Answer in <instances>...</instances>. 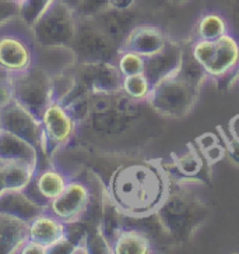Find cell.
<instances>
[{"mask_svg":"<svg viewBox=\"0 0 239 254\" xmlns=\"http://www.w3.org/2000/svg\"><path fill=\"white\" fill-rule=\"evenodd\" d=\"M171 189L161 161L137 159L118 166L105 185V197L122 217H153Z\"/></svg>","mask_w":239,"mask_h":254,"instance_id":"obj_1","label":"cell"},{"mask_svg":"<svg viewBox=\"0 0 239 254\" xmlns=\"http://www.w3.org/2000/svg\"><path fill=\"white\" fill-rule=\"evenodd\" d=\"M190 187L171 185L165 200L153 215L165 238L175 246L190 242L209 219L207 202L194 194Z\"/></svg>","mask_w":239,"mask_h":254,"instance_id":"obj_2","label":"cell"},{"mask_svg":"<svg viewBox=\"0 0 239 254\" xmlns=\"http://www.w3.org/2000/svg\"><path fill=\"white\" fill-rule=\"evenodd\" d=\"M200 91L202 85L178 71L151 87L147 104L154 112L164 118L179 119L193 111Z\"/></svg>","mask_w":239,"mask_h":254,"instance_id":"obj_3","label":"cell"},{"mask_svg":"<svg viewBox=\"0 0 239 254\" xmlns=\"http://www.w3.org/2000/svg\"><path fill=\"white\" fill-rule=\"evenodd\" d=\"M189 48L209 77L216 81L225 78H231L232 82L238 80L239 41L232 34L227 32L216 41L194 39Z\"/></svg>","mask_w":239,"mask_h":254,"instance_id":"obj_4","label":"cell"},{"mask_svg":"<svg viewBox=\"0 0 239 254\" xmlns=\"http://www.w3.org/2000/svg\"><path fill=\"white\" fill-rule=\"evenodd\" d=\"M37 42L32 27L21 17L0 27V68L20 74L35 64Z\"/></svg>","mask_w":239,"mask_h":254,"instance_id":"obj_5","label":"cell"},{"mask_svg":"<svg viewBox=\"0 0 239 254\" xmlns=\"http://www.w3.org/2000/svg\"><path fill=\"white\" fill-rule=\"evenodd\" d=\"M31 27L38 46L72 48L79 27V14L60 0H53Z\"/></svg>","mask_w":239,"mask_h":254,"instance_id":"obj_6","label":"cell"},{"mask_svg":"<svg viewBox=\"0 0 239 254\" xmlns=\"http://www.w3.org/2000/svg\"><path fill=\"white\" fill-rule=\"evenodd\" d=\"M41 123L44 133L42 152H41V165H42V159H45L46 164H49L51 159L58 152L65 150L73 141L77 133V122L73 118V115L66 109L65 105L60 101L53 99L42 113Z\"/></svg>","mask_w":239,"mask_h":254,"instance_id":"obj_7","label":"cell"},{"mask_svg":"<svg viewBox=\"0 0 239 254\" xmlns=\"http://www.w3.org/2000/svg\"><path fill=\"white\" fill-rule=\"evenodd\" d=\"M13 99L24 105L41 119L45 108L53 101L52 75L34 64L20 74L11 75Z\"/></svg>","mask_w":239,"mask_h":254,"instance_id":"obj_8","label":"cell"},{"mask_svg":"<svg viewBox=\"0 0 239 254\" xmlns=\"http://www.w3.org/2000/svg\"><path fill=\"white\" fill-rule=\"evenodd\" d=\"M171 185L196 186L210 185L214 165L203 155L196 142H189L180 152L172 154L168 162H162Z\"/></svg>","mask_w":239,"mask_h":254,"instance_id":"obj_9","label":"cell"},{"mask_svg":"<svg viewBox=\"0 0 239 254\" xmlns=\"http://www.w3.org/2000/svg\"><path fill=\"white\" fill-rule=\"evenodd\" d=\"M79 63L109 62L116 63L120 48L90 17L79 15V27L72 45Z\"/></svg>","mask_w":239,"mask_h":254,"instance_id":"obj_10","label":"cell"},{"mask_svg":"<svg viewBox=\"0 0 239 254\" xmlns=\"http://www.w3.org/2000/svg\"><path fill=\"white\" fill-rule=\"evenodd\" d=\"M91 201L92 191L90 186L76 176H72L65 190L46 205V209L65 224L73 225L81 222L85 218L91 207Z\"/></svg>","mask_w":239,"mask_h":254,"instance_id":"obj_11","label":"cell"},{"mask_svg":"<svg viewBox=\"0 0 239 254\" xmlns=\"http://www.w3.org/2000/svg\"><path fill=\"white\" fill-rule=\"evenodd\" d=\"M73 71L76 82L91 95H109L122 92L123 75L119 71L116 63H77Z\"/></svg>","mask_w":239,"mask_h":254,"instance_id":"obj_12","label":"cell"},{"mask_svg":"<svg viewBox=\"0 0 239 254\" xmlns=\"http://www.w3.org/2000/svg\"><path fill=\"white\" fill-rule=\"evenodd\" d=\"M0 127L34 144L41 155L44 142L42 123L37 115H34L24 105L15 99L3 105L0 108Z\"/></svg>","mask_w":239,"mask_h":254,"instance_id":"obj_13","label":"cell"},{"mask_svg":"<svg viewBox=\"0 0 239 254\" xmlns=\"http://www.w3.org/2000/svg\"><path fill=\"white\" fill-rule=\"evenodd\" d=\"M70 178L72 176L63 168L51 161L49 164L38 168L25 191L35 201L46 207L65 190Z\"/></svg>","mask_w":239,"mask_h":254,"instance_id":"obj_14","label":"cell"},{"mask_svg":"<svg viewBox=\"0 0 239 254\" xmlns=\"http://www.w3.org/2000/svg\"><path fill=\"white\" fill-rule=\"evenodd\" d=\"M183 52L185 46L169 38L159 52L146 58L144 74L147 75L151 85H156L179 71L183 62Z\"/></svg>","mask_w":239,"mask_h":254,"instance_id":"obj_15","label":"cell"},{"mask_svg":"<svg viewBox=\"0 0 239 254\" xmlns=\"http://www.w3.org/2000/svg\"><path fill=\"white\" fill-rule=\"evenodd\" d=\"M169 37H166L164 30L153 24H136L129 31L125 38L120 51H132L142 55L143 58H150L158 53L166 44Z\"/></svg>","mask_w":239,"mask_h":254,"instance_id":"obj_16","label":"cell"},{"mask_svg":"<svg viewBox=\"0 0 239 254\" xmlns=\"http://www.w3.org/2000/svg\"><path fill=\"white\" fill-rule=\"evenodd\" d=\"M28 238L45 246L49 254V250L52 247L69 239V225L46 209L30 222Z\"/></svg>","mask_w":239,"mask_h":254,"instance_id":"obj_17","label":"cell"},{"mask_svg":"<svg viewBox=\"0 0 239 254\" xmlns=\"http://www.w3.org/2000/svg\"><path fill=\"white\" fill-rule=\"evenodd\" d=\"M0 161L25 162L38 169L41 165V155L34 144L0 127Z\"/></svg>","mask_w":239,"mask_h":254,"instance_id":"obj_18","label":"cell"},{"mask_svg":"<svg viewBox=\"0 0 239 254\" xmlns=\"http://www.w3.org/2000/svg\"><path fill=\"white\" fill-rule=\"evenodd\" d=\"M44 211H46L45 205L35 201L25 190H4L0 193V212L31 222Z\"/></svg>","mask_w":239,"mask_h":254,"instance_id":"obj_19","label":"cell"},{"mask_svg":"<svg viewBox=\"0 0 239 254\" xmlns=\"http://www.w3.org/2000/svg\"><path fill=\"white\" fill-rule=\"evenodd\" d=\"M30 222L0 212V254H18L28 238Z\"/></svg>","mask_w":239,"mask_h":254,"instance_id":"obj_20","label":"cell"},{"mask_svg":"<svg viewBox=\"0 0 239 254\" xmlns=\"http://www.w3.org/2000/svg\"><path fill=\"white\" fill-rule=\"evenodd\" d=\"M90 18H92L94 23L97 24L119 48H122V44L127 37L129 31L136 25L133 10L118 11L112 8H106L105 11Z\"/></svg>","mask_w":239,"mask_h":254,"instance_id":"obj_21","label":"cell"},{"mask_svg":"<svg viewBox=\"0 0 239 254\" xmlns=\"http://www.w3.org/2000/svg\"><path fill=\"white\" fill-rule=\"evenodd\" d=\"M79 63L75 51L69 46L62 48H42L37 45L35 64L46 70L51 75L59 74L76 67Z\"/></svg>","mask_w":239,"mask_h":254,"instance_id":"obj_22","label":"cell"},{"mask_svg":"<svg viewBox=\"0 0 239 254\" xmlns=\"http://www.w3.org/2000/svg\"><path fill=\"white\" fill-rule=\"evenodd\" d=\"M153 252V242L140 229L122 228L112 243L113 254H150Z\"/></svg>","mask_w":239,"mask_h":254,"instance_id":"obj_23","label":"cell"},{"mask_svg":"<svg viewBox=\"0 0 239 254\" xmlns=\"http://www.w3.org/2000/svg\"><path fill=\"white\" fill-rule=\"evenodd\" d=\"M37 168L25 162L0 161V179L4 190H25L31 183ZM1 191V193H3Z\"/></svg>","mask_w":239,"mask_h":254,"instance_id":"obj_24","label":"cell"},{"mask_svg":"<svg viewBox=\"0 0 239 254\" xmlns=\"http://www.w3.org/2000/svg\"><path fill=\"white\" fill-rule=\"evenodd\" d=\"M194 142L199 147V150L203 152V155L213 165H216L221 159L227 158V137H225L224 131L204 133L199 138H196Z\"/></svg>","mask_w":239,"mask_h":254,"instance_id":"obj_25","label":"cell"},{"mask_svg":"<svg viewBox=\"0 0 239 254\" xmlns=\"http://www.w3.org/2000/svg\"><path fill=\"white\" fill-rule=\"evenodd\" d=\"M196 39L202 41H216L228 32V23L218 13H206L196 23Z\"/></svg>","mask_w":239,"mask_h":254,"instance_id":"obj_26","label":"cell"},{"mask_svg":"<svg viewBox=\"0 0 239 254\" xmlns=\"http://www.w3.org/2000/svg\"><path fill=\"white\" fill-rule=\"evenodd\" d=\"M151 87L153 85L144 73L125 75L122 81V92L136 102H147Z\"/></svg>","mask_w":239,"mask_h":254,"instance_id":"obj_27","label":"cell"},{"mask_svg":"<svg viewBox=\"0 0 239 254\" xmlns=\"http://www.w3.org/2000/svg\"><path fill=\"white\" fill-rule=\"evenodd\" d=\"M116 66L119 68L122 75H133L144 73V66H146V58H143L139 53L132 52V51H120Z\"/></svg>","mask_w":239,"mask_h":254,"instance_id":"obj_28","label":"cell"},{"mask_svg":"<svg viewBox=\"0 0 239 254\" xmlns=\"http://www.w3.org/2000/svg\"><path fill=\"white\" fill-rule=\"evenodd\" d=\"M52 1L53 0H27L25 3L21 4L20 17L28 25H32L41 15L44 14L46 8L52 4Z\"/></svg>","mask_w":239,"mask_h":254,"instance_id":"obj_29","label":"cell"},{"mask_svg":"<svg viewBox=\"0 0 239 254\" xmlns=\"http://www.w3.org/2000/svg\"><path fill=\"white\" fill-rule=\"evenodd\" d=\"M21 14V4L15 0H0V27L18 18Z\"/></svg>","mask_w":239,"mask_h":254,"instance_id":"obj_30","label":"cell"},{"mask_svg":"<svg viewBox=\"0 0 239 254\" xmlns=\"http://www.w3.org/2000/svg\"><path fill=\"white\" fill-rule=\"evenodd\" d=\"M108 8V0H82L79 15L80 17H94Z\"/></svg>","mask_w":239,"mask_h":254,"instance_id":"obj_31","label":"cell"},{"mask_svg":"<svg viewBox=\"0 0 239 254\" xmlns=\"http://www.w3.org/2000/svg\"><path fill=\"white\" fill-rule=\"evenodd\" d=\"M13 99L11 75L0 68V108Z\"/></svg>","mask_w":239,"mask_h":254,"instance_id":"obj_32","label":"cell"},{"mask_svg":"<svg viewBox=\"0 0 239 254\" xmlns=\"http://www.w3.org/2000/svg\"><path fill=\"white\" fill-rule=\"evenodd\" d=\"M225 137H227V157L230 158L231 162L239 166V141L231 138L227 133Z\"/></svg>","mask_w":239,"mask_h":254,"instance_id":"obj_33","label":"cell"},{"mask_svg":"<svg viewBox=\"0 0 239 254\" xmlns=\"http://www.w3.org/2000/svg\"><path fill=\"white\" fill-rule=\"evenodd\" d=\"M18 254H48V249L34 240L28 239L20 249Z\"/></svg>","mask_w":239,"mask_h":254,"instance_id":"obj_34","label":"cell"},{"mask_svg":"<svg viewBox=\"0 0 239 254\" xmlns=\"http://www.w3.org/2000/svg\"><path fill=\"white\" fill-rule=\"evenodd\" d=\"M139 0H108V8L118 11H129L136 7Z\"/></svg>","mask_w":239,"mask_h":254,"instance_id":"obj_35","label":"cell"},{"mask_svg":"<svg viewBox=\"0 0 239 254\" xmlns=\"http://www.w3.org/2000/svg\"><path fill=\"white\" fill-rule=\"evenodd\" d=\"M227 134L230 135L231 138H234V140L239 141V115L234 116V118L230 120V123H228V131H227Z\"/></svg>","mask_w":239,"mask_h":254,"instance_id":"obj_36","label":"cell"},{"mask_svg":"<svg viewBox=\"0 0 239 254\" xmlns=\"http://www.w3.org/2000/svg\"><path fill=\"white\" fill-rule=\"evenodd\" d=\"M62 3H65L66 6H69L70 8H73L75 11H77L79 14V10H80V6H81L82 0H60Z\"/></svg>","mask_w":239,"mask_h":254,"instance_id":"obj_37","label":"cell"},{"mask_svg":"<svg viewBox=\"0 0 239 254\" xmlns=\"http://www.w3.org/2000/svg\"><path fill=\"white\" fill-rule=\"evenodd\" d=\"M168 3H171L172 6H183V4H186L187 1H190V0H166Z\"/></svg>","mask_w":239,"mask_h":254,"instance_id":"obj_38","label":"cell"},{"mask_svg":"<svg viewBox=\"0 0 239 254\" xmlns=\"http://www.w3.org/2000/svg\"><path fill=\"white\" fill-rule=\"evenodd\" d=\"M15 1H18V3H20V4H23V3H25V1H27V0H15Z\"/></svg>","mask_w":239,"mask_h":254,"instance_id":"obj_39","label":"cell"}]
</instances>
